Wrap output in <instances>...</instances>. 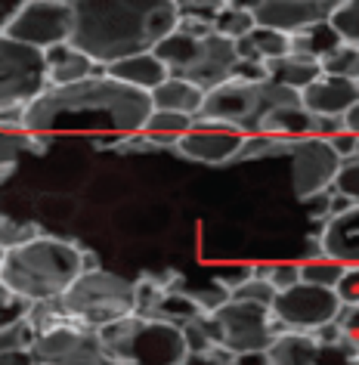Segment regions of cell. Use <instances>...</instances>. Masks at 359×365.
<instances>
[{
    "label": "cell",
    "mask_w": 359,
    "mask_h": 365,
    "mask_svg": "<svg viewBox=\"0 0 359 365\" xmlns=\"http://www.w3.org/2000/svg\"><path fill=\"white\" fill-rule=\"evenodd\" d=\"M211 325H214V341L233 350L238 359L242 356H263L275 334L270 307L233 294L211 309Z\"/></svg>",
    "instance_id": "7"
},
{
    "label": "cell",
    "mask_w": 359,
    "mask_h": 365,
    "mask_svg": "<svg viewBox=\"0 0 359 365\" xmlns=\"http://www.w3.org/2000/svg\"><path fill=\"white\" fill-rule=\"evenodd\" d=\"M328 143L335 145V152L340 155V158H347V155H353V152H356V133H350V130L331 133V136H328Z\"/></svg>",
    "instance_id": "39"
},
{
    "label": "cell",
    "mask_w": 359,
    "mask_h": 365,
    "mask_svg": "<svg viewBox=\"0 0 359 365\" xmlns=\"http://www.w3.org/2000/svg\"><path fill=\"white\" fill-rule=\"evenodd\" d=\"M236 62H238L236 41L226 38V34H220V31H208L196 41L189 59L183 62L173 75L192 81V84H198L201 90H211V87L223 84L226 78H233Z\"/></svg>",
    "instance_id": "13"
},
{
    "label": "cell",
    "mask_w": 359,
    "mask_h": 365,
    "mask_svg": "<svg viewBox=\"0 0 359 365\" xmlns=\"http://www.w3.org/2000/svg\"><path fill=\"white\" fill-rule=\"evenodd\" d=\"M47 87L44 50L0 31V108H25Z\"/></svg>",
    "instance_id": "8"
},
{
    "label": "cell",
    "mask_w": 359,
    "mask_h": 365,
    "mask_svg": "<svg viewBox=\"0 0 359 365\" xmlns=\"http://www.w3.org/2000/svg\"><path fill=\"white\" fill-rule=\"evenodd\" d=\"M248 41H251V47L257 50L261 59H273V56H282V53L291 50L288 31L270 29V25H254V29L248 31Z\"/></svg>",
    "instance_id": "30"
},
{
    "label": "cell",
    "mask_w": 359,
    "mask_h": 365,
    "mask_svg": "<svg viewBox=\"0 0 359 365\" xmlns=\"http://www.w3.org/2000/svg\"><path fill=\"white\" fill-rule=\"evenodd\" d=\"M106 71L136 90H146V93L171 75L168 66L155 56V50H140V53H131V56H121V59L108 62Z\"/></svg>",
    "instance_id": "20"
},
{
    "label": "cell",
    "mask_w": 359,
    "mask_h": 365,
    "mask_svg": "<svg viewBox=\"0 0 359 365\" xmlns=\"http://www.w3.org/2000/svg\"><path fill=\"white\" fill-rule=\"evenodd\" d=\"M347 263L331 260V257H313V260H300V279L313 282V285H325V288H338V282L344 279Z\"/></svg>",
    "instance_id": "28"
},
{
    "label": "cell",
    "mask_w": 359,
    "mask_h": 365,
    "mask_svg": "<svg viewBox=\"0 0 359 365\" xmlns=\"http://www.w3.org/2000/svg\"><path fill=\"white\" fill-rule=\"evenodd\" d=\"M266 279L275 291L288 288L300 279V263H273V267H266Z\"/></svg>",
    "instance_id": "37"
},
{
    "label": "cell",
    "mask_w": 359,
    "mask_h": 365,
    "mask_svg": "<svg viewBox=\"0 0 359 365\" xmlns=\"http://www.w3.org/2000/svg\"><path fill=\"white\" fill-rule=\"evenodd\" d=\"M340 124H344V130H350V133H356V136H359V99L347 108L344 115H340Z\"/></svg>",
    "instance_id": "41"
},
{
    "label": "cell",
    "mask_w": 359,
    "mask_h": 365,
    "mask_svg": "<svg viewBox=\"0 0 359 365\" xmlns=\"http://www.w3.org/2000/svg\"><path fill=\"white\" fill-rule=\"evenodd\" d=\"M338 294L340 297H359V267L344 269V279L338 282Z\"/></svg>",
    "instance_id": "40"
},
{
    "label": "cell",
    "mask_w": 359,
    "mask_h": 365,
    "mask_svg": "<svg viewBox=\"0 0 359 365\" xmlns=\"http://www.w3.org/2000/svg\"><path fill=\"white\" fill-rule=\"evenodd\" d=\"M71 43L96 66L152 50L177 25V0H69Z\"/></svg>",
    "instance_id": "2"
},
{
    "label": "cell",
    "mask_w": 359,
    "mask_h": 365,
    "mask_svg": "<svg viewBox=\"0 0 359 365\" xmlns=\"http://www.w3.org/2000/svg\"><path fill=\"white\" fill-rule=\"evenodd\" d=\"M257 130L279 133V136H303V133H310V112L300 103L273 106L270 112L263 115V121Z\"/></svg>",
    "instance_id": "24"
},
{
    "label": "cell",
    "mask_w": 359,
    "mask_h": 365,
    "mask_svg": "<svg viewBox=\"0 0 359 365\" xmlns=\"http://www.w3.org/2000/svg\"><path fill=\"white\" fill-rule=\"evenodd\" d=\"M59 313L87 328H103L136 309V282L87 267L71 285L56 297Z\"/></svg>",
    "instance_id": "6"
},
{
    "label": "cell",
    "mask_w": 359,
    "mask_h": 365,
    "mask_svg": "<svg viewBox=\"0 0 359 365\" xmlns=\"http://www.w3.org/2000/svg\"><path fill=\"white\" fill-rule=\"evenodd\" d=\"M108 362H186L189 346L183 328L143 313H127L96 328Z\"/></svg>",
    "instance_id": "4"
},
{
    "label": "cell",
    "mask_w": 359,
    "mask_h": 365,
    "mask_svg": "<svg viewBox=\"0 0 359 365\" xmlns=\"http://www.w3.org/2000/svg\"><path fill=\"white\" fill-rule=\"evenodd\" d=\"M226 6H242V10H254L257 0H223Z\"/></svg>",
    "instance_id": "44"
},
{
    "label": "cell",
    "mask_w": 359,
    "mask_h": 365,
    "mask_svg": "<svg viewBox=\"0 0 359 365\" xmlns=\"http://www.w3.org/2000/svg\"><path fill=\"white\" fill-rule=\"evenodd\" d=\"M266 362H322L325 359V346L316 341L313 331L303 328H279L273 334L270 346L263 350Z\"/></svg>",
    "instance_id": "18"
},
{
    "label": "cell",
    "mask_w": 359,
    "mask_h": 365,
    "mask_svg": "<svg viewBox=\"0 0 359 365\" xmlns=\"http://www.w3.org/2000/svg\"><path fill=\"white\" fill-rule=\"evenodd\" d=\"M31 235H38V230H34L31 223H16L10 220V217H0V248H13V245H22L29 242Z\"/></svg>",
    "instance_id": "34"
},
{
    "label": "cell",
    "mask_w": 359,
    "mask_h": 365,
    "mask_svg": "<svg viewBox=\"0 0 359 365\" xmlns=\"http://www.w3.org/2000/svg\"><path fill=\"white\" fill-rule=\"evenodd\" d=\"M0 263H4V248H0Z\"/></svg>",
    "instance_id": "45"
},
{
    "label": "cell",
    "mask_w": 359,
    "mask_h": 365,
    "mask_svg": "<svg viewBox=\"0 0 359 365\" xmlns=\"http://www.w3.org/2000/svg\"><path fill=\"white\" fill-rule=\"evenodd\" d=\"M229 294L242 297V300H257V304L270 307V300L275 297V288L270 285V279H266V276H261V272L251 269V276H245L233 291H229Z\"/></svg>",
    "instance_id": "32"
},
{
    "label": "cell",
    "mask_w": 359,
    "mask_h": 365,
    "mask_svg": "<svg viewBox=\"0 0 359 365\" xmlns=\"http://www.w3.org/2000/svg\"><path fill=\"white\" fill-rule=\"evenodd\" d=\"M328 19L344 41L359 43V0H338V6L331 10Z\"/></svg>",
    "instance_id": "31"
},
{
    "label": "cell",
    "mask_w": 359,
    "mask_h": 365,
    "mask_svg": "<svg viewBox=\"0 0 359 365\" xmlns=\"http://www.w3.org/2000/svg\"><path fill=\"white\" fill-rule=\"evenodd\" d=\"M211 25H214V31L226 34V38H242V34H248L254 29V13L251 10H242V6H220V10L214 13V19H211Z\"/></svg>",
    "instance_id": "29"
},
{
    "label": "cell",
    "mask_w": 359,
    "mask_h": 365,
    "mask_svg": "<svg viewBox=\"0 0 359 365\" xmlns=\"http://www.w3.org/2000/svg\"><path fill=\"white\" fill-rule=\"evenodd\" d=\"M19 4H22V0H0V31H4L6 22L13 19V13L19 10Z\"/></svg>",
    "instance_id": "42"
},
{
    "label": "cell",
    "mask_w": 359,
    "mask_h": 365,
    "mask_svg": "<svg viewBox=\"0 0 359 365\" xmlns=\"http://www.w3.org/2000/svg\"><path fill=\"white\" fill-rule=\"evenodd\" d=\"M242 136L245 133H238V130H233V127H226V124L196 118L189 130L177 136L173 149H177L183 158H189V161L214 164V168H220V164L236 161L238 149H242Z\"/></svg>",
    "instance_id": "14"
},
{
    "label": "cell",
    "mask_w": 359,
    "mask_h": 365,
    "mask_svg": "<svg viewBox=\"0 0 359 365\" xmlns=\"http://www.w3.org/2000/svg\"><path fill=\"white\" fill-rule=\"evenodd\" d=\"M288 161H291V186L300 202L322 192V189H331L335 173L340 168V155L335 152V145L325 136H313V133L294 136L288 145Z\"/></svg>",
    "instance_id": "12"
},
{
    "label": "cell",
    "mask_w": 359,
    "mask_h": 365,
    "mask_svg": "<svg viewBox=\"0 0 359 365\" xmlns=\"http://www.w3.org/2000/svg\"><path fill=\"white\" fill-rule=\"evenodd\" d=\"M288 41H291V50L322 59L328 50H335L344 38L338 34V29L331 25V19H319V22H310V25H303V29L291 31Z\"/></svg>",
    "instance_id": "23"
},
{
    "label": "cell",
    "mask_w": 359,
    "mask_h": 365,
    "mask_svg": "<svg viewBox=\"0 0 359 365\" xmlns=\"http://www.w3.org/2000/svg\"><path fill=\"white\" fill-rule=\"evenodd\" d=\"M149 99H152V108H171V112H183L196 118L201 108V99H205V90L180 75H168L161 84H155L149 90Z\"/></svg>",
    "instance_id": "22"
},
{
    "label": "cell",
    "mask_w": 359,
    "mask_h": 365,
    "mask_svg": "<svg viewBox=\"0 0 359 365\" xmlns=\"http://www.w3.org/2000/svg\"><path fill=\"white\" fill-rule=\"evenodd\" d=\"M300 106L310 115H344L350 106L359 99V81L353 78H340L331 71H319L307 87L298 90Z\"/></svg>",
    "instance_id": "16"
},
{
    "label": "cell",
    "mask_w": 359,
    "mask_h": 365,
    "mask_svg": "<svg viewBox=\"0 0 359 365\" xmlns=\"http://www.w3.org/2000/svg\"><path fill=\"white\" fill-rule=\"evenodd\" d=\"M149 112L152 99L146 90L124 84L103 68L71 84H47L22 108V124L41 140L87 136L118 143L143 130Z\"/></svg>",
    "instance_id": "1"
},
{
    "label": "cell",
    "mask_w": 359,
    "mask_h": 365,
    "mask_svg": "<svg viewBox=\"0 0 359 365\" xmlns=\"http://www.w3.org/2000/svg\"><path fill=\"white\" fill-rule=\"evenodd\" d=\"M29 300L25 297H19V294H13L10 288L0 282V325L4 322H13V319H19V316H25L29 313Z\"/></svg>",
    "instance_id": "35"
},
{
    "label": "cell",
    "mask_w": 359,
    "mask_h": 365,
    "mask_svg": "<svg viewBox=\"0 0 359 365\" xmlns=\"http://www.w3.org/2000/svg\"><path fill=\"white\" fill-rule=\"evenodd\" d=\"M338 0H257L254 4V22L270 25L279 31H298L310 22L328 19Z\"/></svg>",
    "instance_id": "15"
},
{
    "label": "cell",
    "mask_w": 359,
    "mask_h": 365,
    "mask_svg": "<svg viewBox=\"0 0 359 365\" xmlns=\"http://www.w3.org/2000/svg\"><path fill=\"white\" fill-rule=\"evenodd\" d=\"M335 322L344 328V334H359V297H340Z\"/></svg>",
    "instance_id": "36"
},
{
    "label": "cell",
    "mask_w": 359,
    "mask_h": 365,
    "mask_svg": "<svg viewBox=\"0 0 359 365\" xmlns=\"http://www.w3.org/2000/svg\"><path fill=\"white\" fill-rule=\"evenodd\" d=\"M196 118L183 115V112H171V108H152L149 118L143 124V133L149 136L155 145H173L180 133H186Z\"/></svg>",
    "instance_id": "25"
},
{
    "label": "cell",
    "mask_w": 359,
    "mask_h": 365,
    "mask_svg": "<svg viewBox=\"0 0 359 365\" xmlns=\"http://www.w3.org/2000/svg\"><path fill=\"white\" fill-rule=\"evenodd\" d=\"M313 257H322V245H319V239L313 242V245H307V251H303V260H313Z\"/></svg>",
    "instance_id": "43"
},
{
    "label": "cell",
    "mask_w": 359,
    "mask_h": 365,
    "mask_svg": "<svg viewBox=\"0 0 359 365\" xmlns=\"http://www.w3.org/2000/svg\"><path fill=\"white\" fill-rule=\"evenodd\" d=\"M338 307H340L338 288L313 285V282H303V279H298L294 285L282 288V291H275V297L270 300L275 331H279V328H303V331H313V328L331 322Z\"/></svg>",
    "instance_id": "9"
},
{
    "label": "cell",
    "mask_w": 359,
    "mask_h": 365,
    "mask_svg": "<svg viewBox=\"0 0 359 365\" xmlns=\"http://www.w3.org/2000/svg\"><path fill=\"white\" fill-rule=\"evenodd\" d=\"M319 245L325 257L340 260L347 267H359V202L353 207H347L344 214L322 220Z\"/></svg>",
    "instance_id": "17"
},
{
    "label": "cell",
    "mask_w": 359,
    "mask_h": 365,
    "mask_svg": "<svg viewBox=\"0 0 359 365\" xmlns=\"http://www.w3.org/2000/svg\"><path fill=\"white\" fill-rule=\"evenodd\" d=\"M87 267L96 263L93 254H87L81 245L38 232L29 242L4 251L0 282L29 304H41V300H56Z\"/></svg>",
    "instance_id": "3"
},
{
    "label": "cell",
    "mask_w": 359,
    "mask_h": 365,
    "mask_svg": "<svg viewBox=\"0 0 359 365\" xmlns=\"http://www.w3.org/2000/svg\"><path fill=\"white\" fill-rule=\"evenodd\" d=\"M331 186L338 189V192L350 195L353 202H359V155H347V158H340V168L335 173V182Z\"/></svg>",
    "instance_id": "33"
},
{
    "label": "cell",
    "mask_w": 359,
    "mask_h": 365,
    "mask_svg": "<svg viewBox=\"0 0 359 365\" xmlns=\"http://www.w3.org/2000/svg\"><path fill=\"white\" fill-rule=\"evenodd\" d=\"M29 356L31 362H108L96 328L71 322V319H59L34 331Z\"/></svg>",
    "instance_id": "10"
},
{
    "label": "cell",
    "mask_w": 359,
    "mask_h": 365,
    "mask_svg": "<svg viewBox=\"0 0 359 365\" xmlns=\"http://www.w3.org/2000/svg\"><path fill=\"white\" fill-rule=\"evenodd\" d=\"M44 62H47V84H71V81H81V78L93 75V71H103V66H96L71 41L47 47L44 50Z\"/></svg>",
    "instance_id": "19"
},
{
    "label": "cell",
    "mask_w": 359,
    "mask_h": 365,
    "mask_svg": "<svg viewBox=\"0 0 359 365\" xmlns=\"http://www.w3.org/2000/svg\"><path fill=\"white\" fill-rule=\"evenodd\" d=\"M319 62H322V71L359 81V43H353V41H340L338 47L328 50Z\"/></svg>",
    "instance_id": "27"
},
{
    "label": "cell",
    "mask_w": 359,
    "mask_h": 365,
    "mask_svg": "<svg viewBox=\"0 0 359 365\" xmlns=\"http://www.w3.org/2000/svg\"><path fill=\"white\" fill-rule=\"evenodd\" d=\"M4 31L29 47L47 50L71 38V6L69 0H22Z\"/></svg>",
    "instance_id": "11"
},
{
    "label": "cell",
    "mask_w": 359,
    "mask_h": 365,
    "mask_svg": "<svg viewBox=\"0 0 359 365\" xmlns=\"http://www.w3.org/2000/svg\"><path fill=\"white\" fill-rule=\"evenodd\" d=\"M41 136H34L25 127H0V170H13L16 161L25 152L41 149Z\"/></svg>",
    "instance_id": "26"
},
{
    "label": "cell",
    "mask_w": 359,
    "mask_h": 365,
    "mask_svg": "<svg viewBox=\"0 0 359 365\" xmlns=\"http://www.w3.org/2000/svg\"><path fill=\"white\" fill-rule=\"evenodd\" d=\"M285 103H300L298 90L282 87L270 78H226L223 84L205 90V99H201V108L196 118H205V121H217L226 124L238 133H254L261 127L263 115L270 112L273 106H285Z\"/></svg>",
    "instance_id": "5"
},
{
    "label": "cell",
    "mask_w": 359,
    "mask_h": 365,
    "mask_svg": "<svg viewBox=\"0 0 359 365\" xmlns=\"http://www.w3.org/2000/svg\"><path fill=\"white\" fill-rule=\"evenodd\" d=\"M356 155H359V136H356Z\"/></svg>",
    "instance_id": "46"
},
{
    "label": "cell",
    "mask_w": 359,
    "mask_h": 365,
    "mask_svg": "<svg viewBox=\"0 0 359 365\" xmlns=\"http://www.w3.org/2000/svg\"><path fill=\"white\" fill-rule=\"evenodd\" d=\"M223 6V0H177L180 16H198V19H214V13Z\"/></svg>",
    "instance_id": "38"
},
{
    "label": "cell",
    "mask_w": 359,
    "mask_h": 365,
    "mask_svg": "<svg viewBox=\"0 0 359 365\" xmlns=\"http://www.w3.org/2000/svg\"><path fill=\"white\" fill-rule=\"evenodd\" d=\"M263 68H266V78L275 81V84L300 90L322 71V62L316 56H307V53L288 50V53H282V56L263 59Z\"/></svg>",
    "instance_id": "21"
}]
</instances>
